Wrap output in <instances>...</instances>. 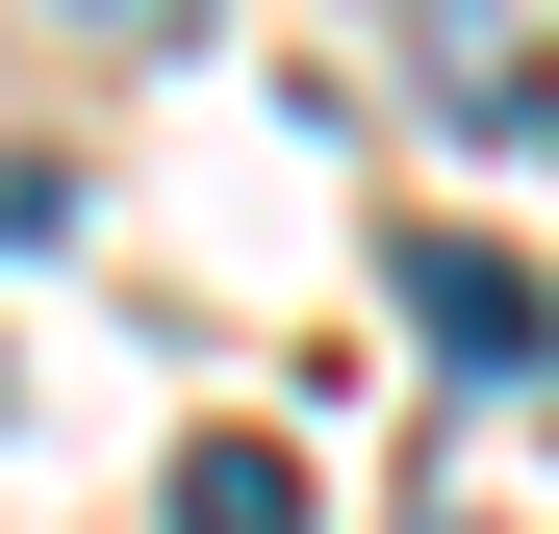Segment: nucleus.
Returning <instances> with one entry per match:
<instances>
[{
  "instance_id": "nucleus-1",
  "label": "nucleus",
  "mask_w": 559,
  "mask_h": 534,
  "mask_svg": "<svg viewBox=\"0 0 559 534\" xmlns=\"http://www.w3.org/2000/svg\"><path fill=\"white\" fill-rule=\"evenodd\" d=\"M407 306H432V356H484V382L534 356V281H509V254H407Z\"/></svg>"
},
{
  "instance_id": "nucleus-2",
  "label": "nucleus",
  "mask_w": 559,
  "mask_h": 534,
  "mask_svg": "<svg viewBox=\"0 0 559 534\" xmlns=\"http://www.w3.org/2000/svg\"><path fill=\"white\" fill-rule=\"evenodd\" d=\"M178 534H306V459H280V432H204V459H178Z\"/></svg>"
},
{
  "instance_id": "nucleus-4",
  "label": "nucleus",
  "mask_w": 559,
  "mask_h": 534,
  "mask_svg": "<svg viewBox=\"0 0 559 534\" xmlns=\"http://www.w3.org/2000/svg\"><path fill=\"white\" fill-rule=\"evenodd\" d=\"M432 534H484V509H432Z\"/></svg>"
},
{
  "instance_id": "nucleus-3",
  "label": "nucleus",
  "mask_w": 559,
  "mask_h": 534,
  "mask_svg": "<svg viewBox=\"0 0 559 534\" xmlns=\"http://www.w3.org/2000/svg\"><path fill=\"white\" fill-rule=\"evenodd\" d=\"M76 26H103V51H153V26H204V0H76Z\"/></svg>"
}]
</instances>
